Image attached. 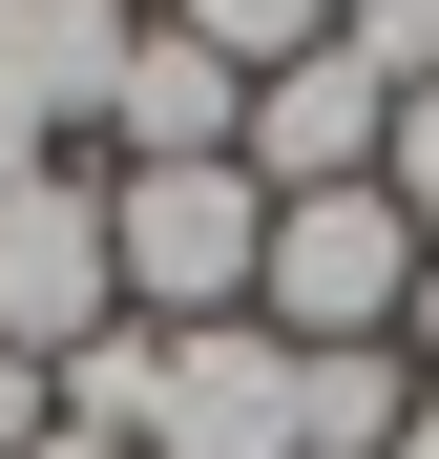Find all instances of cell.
<instances>
[{
  "instance_id": "4fadbf2b",
  "label": "cell",
  "mask_w": 439,
  "mask_h": 459,
  "mask_svg": "<svg viewBox=\"0 0 439 459\" xmlns=\"http://www.w3.org/2000/svg\"><path fill=\"white\" fill-rule=\"evenodd\" d=\"M42 459H126V438H84V418H63V438H42Z\"/></svg>"
},
{
  "instance_id": "ba28073f",
  "label": "cell",
  "mask_w": 439,
  "mask_h": 459,
  "mask_svg": "<svg viewBox=\"0 0 439 459\" xmlns=\"http://www.w3.org/2000/svg\"><path fill=\"white\" fill-rule=\"evenodd\" d=\"M335 42H356V63H377V84H398V105L439 84V0H335Z\"/></svg>"
},
{
  "instance_id": "5b68a950",
  "label": "cell",
  "mask_w": 439,
  "mask_h": 459,
  "mask_svg": "<svg viewBox=\"0 0 439 459\" xmlns=\"http://www.w3.org/2000/svg\"><path fill=\"white\" fill-rule=\"evenodd\" d=\"M377 126H398V84H377L356 42H314V63L251 84V146H231V168H251L272 209H293V188H377Z\"/></svg>"
},
{
  "instance_id": "8992f818",
  "label": "cell",
  "mask_w": 439,
  "mask_h": 459,
  "mask_svg": "<svg viewBox=\"0 0 439 459\" xmlns=\"http://www.w3.org/2000/svg\"><path fill=\"white\" fill-rule=\"evenodd\" d=\"M231 146H251V63H209L168 0H146V42L105 84V168H231Z\"/></svg>"
},
{
  "instance_id": "9c48e42d",
  "label": "cell",
  "mask_w": 439,
  "mask_h": 459,
  "mask_svg": "<svg viewBox=\"0 0 439 459\" xmlns=\"http://www.w3.org/2000/svg\"><path fill=\"white\" fill-rule=\"evenodd\" d=\"M63 438V355H22V334H0V459H42Z\"/></svg>"
},
{
  "instance_id": "277c9868",
  "label": "cell",
  "mask_w": 439,
  "mask_h": 459,
  "mask_svg": "<svg viewBox=\"0 0 439 459\" xmlns=\"http://www.w3.org/2000/svg\"><path fill=\"white\" fill-rule=\"evenodd\" d=\"M146 0H0V168H63V126H105Z\"/></svg>"
},
{
  "instance_id": "52a82bcc",
  "label": "cell",
  "mask_w": 439,
  "mask_h": 459,
  "mask_svg": "<svg viewBox=\"0 0 439 459\" xmlns=\"http://www.w3.org/2000/svg\"><path fill=\"white\" fill-rule=\"evenodd\" d=\"M168 22H189L209 63H251V84H272V63H314V42H335V0H168Z\"/></svg>"
},
{
  "instance_id": "7c38bea8",
  "label": "cell",
  "mask_w": 439,
  "mask_h": 459,
  "mask_svg": "<svg viewBox=\"0 0 439 459\" xmlns=\"http://www.w3.org/2000/svg\"><path fill=\"white\" fill-rule=\"evenodd\" d=\"M398 459H439V376H418V418H398Z\"/></svg>"
},
{
  "instance_id": "7a4b0ae2",
  "label": "cell",
  "mask_w": 439,
  "mask_h": 459,
  "mask_svg": "<svg viewBox=\"0 0 439 459\" xmlns=\"http://www.w3.org/2000/svg\"><path fill=\"white\" fill-rule=\"evenodd\" d=\"M418 251H439V230H418L398 188H293V209H272V272H251V314H272L293 355H356V334H398V314H418Z\"/></svg>"
},
{
  "instance_id": "3957f363",
  "label": "cell",
  "mask_w": 439,
  "mask_h": 459,
  "mask_svg": "<svg viewBox=\"0 0 439 459\" xmlns=\"http://www.w3.org/2000/svg\"><path fill=\"white\" fill-rule=\"evenodd\" d=\"M126 314V272H105V168H0V334L22 355H84Z\"/></svg>"
},
{
  "instance_id": "8fae6325",
  "label": "cell",
  "mask_w": 439,
  "mask_h": 459,
  "mask_svg": "<svg viewBox=\"0 0 439 459\" xmlns=\"http://www.w3.org/2000/svg\"><path fill=\"white\" fill-rule=\"evenodd\" d=\"M398 355H418V376H439V251H418V314H398Z\"/></svg>"
},
{
  "instance_id": "6da1fadb",
  "label": "cell",
  "mask_w": 439,
  "mask_h": 459,
  "mask_svg": "<svg viewBox=\"0 0 439 459\" xmlns=\"http://www.w3.org/2000/svg\"><path fill=\"white\" fill-rule=\"evenodd\" d=\"M105 272H126L146 334L251 314V272H272V188H251V168H105Z\"/></svg>"
},
{
  "instance_id": "30bf717a",
  "label": "cell",
  "mask_w": 439,
  "mask_h": 459,
  "mask_svg": "<svg viewBox=\"0 0 439 459\" xmlns=\"http://www.w3.org/2000/svg\"><path fill=\"white\" fill-rule=\"evenodd\" d=\"M377 188H398V209H418V230H439V84H418V105H398V126H377Z\"/></svg>"
}]
</instances>
